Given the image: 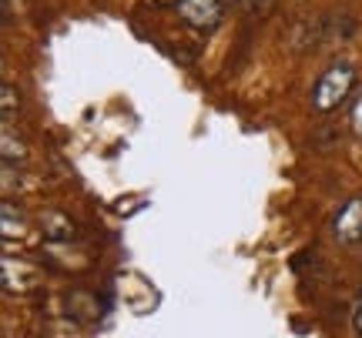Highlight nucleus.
<instances>
[{
    "instance_id": "obj_7",
    "label": "nucleus",
    "mask_w": 362,
    "mask_h": 338,
    "mask_svg": "<svg viewBox=\"0 0 362 338\" xmlns=\"http://www.w3.org/2000/svg\"><path fill=\"white\" fill-rule=\"evenodd\" d=\"M352 332H356V338H362V298H359V305L352 308Z\"/></svg>"
},
{
    "instance_id": "obj_9",
    "label": "nucleus",
    "mask_w": 362,
    "mask_h": 338,
    "mask_svg": "<svg viewBox=\"0 0 362 338\" xmlns=\"http://www.w3.org/2000/svg\"><path fill=\"white\" fill-rule=\"evenodd\" d=\"M359 298H362V291H359Z\"/></svg>"
},
{
    "instance_id": "obj_1",
    "label": "nucleus",
    "mask_w": 362,
    "mask_h": 338,
    "mask_svg": "<svg viewBox=\"0 0 362 338\" xmlns=\"http://www.w3.org/2000/svg\"><path fill=\"white\" fill-rule=\"evenodd\" d=\"M352 84H356V67H352L349 61L329 64L322 71V78L315 80V87H312V107H315L319 114H332V111L349 97Z\"/></svg>"
},
{
    "instance_id": "obj_5",
    "label": "nucleus",
    "mask_w": 362,
    "mask_h": 338,
    "mask_svg": "<svg viewBox=\"0 0 362 338\" xmlns=\"http://www.w3.org/2000/svg\"><path fill=\"white\" fill-rule=\"evenodd\" d=\"M11 114H13V87L4 84V121H11Z\"/></svg>"
},
{
    "instance_id": "obj_4",
    "label": "nucleus",
    "mask_w": 362,
    "mask_h": 338,
    "mask_svg": "<svg viewBox=\"0 0 362 338\" xmlns=\"http://www.w3.org/2000/svg\"><path fill=\"white\" fill-rule=\"evenodd\" d=\"M40 231H44V238H51V241H71V238H74V222H71L67 215L51 211V215H44Z\"/></svg>"
},
{
    "instance_id": "obj_8",
    "label": "nucleus",
    "mask_w": 362,
    "mask_h": 338,
    "mask_svg": "<svg viewBox=\"0 0 362 338\" xmlns=\"http://www.w3.org/2000/svg\"><path fill=\"white\" fill-rule=\"evenodd\" d=\"M151 4H168V0H151Z\"/></svg>"
},
{
    "instance_id": "obj_2",
    "label": "nucleus",
    "mask_w": 362,
    "mask_h": 338,
    "mask_svg": "<svg viewBox=\"0 0 362 338\" xmlns=\"http://www.w3.org/2000/svg\"><path fill=\"white\" fill-rule=\"evenodd\" d=\"M178 17L194 30H215L221 24V0H178Z\"/></svg>"
},
{
    "instance_id": "obj_6",
    "label": "nucleus",
    "mask_w": 362,
    "mask_h": 338,
    "mask_svg": "<svg viewBox=\"0 0 362 338\" xmlns=\"http://www.w3.org/2000/svg\"><path fill=\"white\" fill-rule=\"evenodd\" d=\"M352 128L362 138V94H359V101H356V107H352Z\"/></svg>"
},
{
    "instance_id": "obj_3",
    "label": "nucleus",
    "mask_w": 362,
    "mask_h": 338,
    "mask_svg": "<svg viewBox=\"0 0 362 338\" xmlns=\"http://www.w3.org/2000/svg\"><path fill=\"white\" fill-rule=\"evenodd\" d=\"M336 238L342 245H356L362 241V198H349L336 215Z\"/></svg>"
}]
</instances>
